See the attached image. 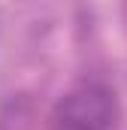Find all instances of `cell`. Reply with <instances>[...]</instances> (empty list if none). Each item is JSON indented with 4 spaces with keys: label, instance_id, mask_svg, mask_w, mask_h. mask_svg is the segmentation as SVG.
<instances>
[{
    "label": "cell",
    "instance_id": "cell-1",
    "mask_svg": "<svg viewBox=\"0 0 127 130\" xmlns=\"http://www.w3.org/2000/svg\"><path fill=\"white\" fill-rule=\"evenodd\" d=\"M118 118H121L118 97L103 82L76 85L55 106L58 130H112Z\"/></svg>",
    "mask_w": 127,
    "mask_h": 130
}]
</instances>
